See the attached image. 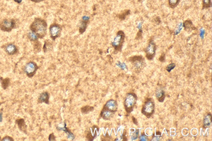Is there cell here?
Wrapping results in <instances>:
<instances>
[{
	"label": "cell",
	"mask_w": 212,
	"mask_h": 141,
	"mask_svg": "<svg viewBox=\"0 0 212 141\" xmlns=\"http://www.w3.org/2000/svg\"><path fill=\"white\" fill-rule=\"evenodd\" d=\"M140 139L141 141H146L147 140V137L146 136L143 135L140 136Z\"/></svg>",
	"instance_id": "obj_27"
},
{
	"label": "cell",
	"mask_w": 212,
	"mask_h": 141,
	"mask_svg": "<svg viewBox=\"0 0 212 141\" xmlns=\"http://www.w3.org/2000/svg\"><path fill=\"white\" fill-rule=\"evenodd\" d=\"M31 1H33V2H41V1H42V0H31Z\"/></svg>",
	"instance_id": "obj_34"
},
{
	"label": "cell",
	"mask_w": 212,
	"mask_h": 141,
	"mask_svg": "<svg viewBox=\"0 0 212 141\" xmlns=\"http://www.w3.org/2000/svg\"><path fill=\"white\" fill-rule=\"evenodd\" d=\"M106 106L110 110H114L117 109V105L115 102L113 100H111L108 102Z\"/></svg>",
	"instance_id": "obj_11"
},
{
	"label": "cell",
	"mask_w": 212,
	"mask_h": 141,
	"mask_svg": "<svg viewBox=\"0 0 212 141\" xmlns=\"http://www.w3.org/2000/svg\"><path fill=\"white\" fill-rule=\"evenodd\" d=\"M33 29L37 34L42 35L45 32L46 28L42 21L37 20L33 24Z\"/></svg>",
	"instance_id": "obj_1"
},
{
	"label": "cell",
	"mask_w": 212,
	"mask_h": 141,
	"mask_svg": "<svg viewBox=\"0 0 212 141\" xmlns=\"http://www.w3.org/2000/svg\"><path fill=\"white\" fill-rule=\"evenodd\" d=\"M3 25L5 28L9 29V28H11L13 27V23L11 21L6 20L3 21Z\"/></svg>",
	"instance_id": "obj_16"
},
{
	"label": "cell",
	"mask_w": 212,
	"mask_h": 141,
	"mask_svg": "<svg viewBox=\"0 0 212 141\" xmlns=\"http://www.w3.org/2000/svg\"><path fill=\"white\" fill-rule=\"evenodd\" d=\"M36 70V66L35 63L33 62L28 63L24 68V71L28 76L30 77L33 76Z\"/></svg>",
	"instance_id": "obj_4"
},
{
	"label": "cell",
	"mask_w": 212,
	"mask_h": 141,
	"mask_svg": "<svg viewBox=\"0 0 212 141\" xmlns=\"http://www.w3.org/2000/svg\"><path fill=\"white\" fill-rule=\"evenodd\" d=\"M183 24L182 23H180L179 24L177 27V28L176 31H175V34L176 35H178V34H179L182 30V28H183Z\"/></svg>",
	"instance_id": "obj_20"
},
{
	"label": "cell",
	"mask_w": 212,
	"mask_h": 141,
	"mask_svg": "<svg viewBox=\"0 0 212 141\" xmlns=\"http://www.w3.org/2000/svg\"><path fill=\"white\" fill-rule=\"evenodd\" d=\"M142 1V0H138V1H139V2H141V1Z\"/></svg>",
	"instance_id": "obj_35"
},
{
	"label": "cell",
	"mask_w": 212,
	"mask_h": 141,
	"mask_svg": "<svg viewBox=\"0 0 212 141\" xmlns=\"http://www.w3.org/2000/svg\"><path fill=\"white\" fill-rule=\"evenodd\" d=\"M183 26L184 27L186 30L187 31L191 29L193 30V28H194L193 26L192 23L190 20H186L183 23Z\"/></svg>",
	"instance_id": "obj_10"
},
{
	"label": "cell",
	"mask_w": 212,
	"mask_h": 141,
	"mask_svg": "<svg viewBox=\"0 0 212 141\" xmlns=\"http://www.w3.org/2000/svg\"><path fill=\"white\" fill-rule=\"evenodd\" d=\"M211 123V116L210 114L206 115L204 119V124L206 127H208Z\"/></svg>",
	"instance_id": "obj_12"
},
{
	"label": "cell",
	"mask_w": 212,
	"mask_h": 141,
	"mask_svg": "<svg viewBox=\"0 0 212 141\" xmlns=\"http://www.w3.org/2000/svg\"><path fill=\"white\" fill-rule=\"evenodd\" d=\"M124 39V35L122 32H119L115 37L113 42V45L115 47H118L122 43Z\"/></svg>",
	"instance_id": "obj_6"
},
{
	"label": "cell",
	"mask_w": 212,
	"mask_h": 141,
	"mask_svg": "<svg viewBox=\"0 0 212 141\" xmlns=\"http://www.w3.org/2000/svg\"><path fill=\"white\" fill-rule=\"evenodd\" d=\"M47 94L46 93H43L41 94L39 97V100L40 102H44L47 99Z\"/></svg>",
	"instance_id": "obj_18"
},
{
	"label": "cell",
	"mask_w": 212,
	"mask_h": 141,
	"mask_svg": "<svg viewBox=\"0 0 212 141\" xmlns=\"http://www.w3.org/2000/svg\"><path fill=\"white\" fill-rule=\"evenodd\" d=\"M1 103H0V105H1Z\"/></svg>",
	"instance_id": "obj_36"
},
{
	"label": "cell",
	"mask_w": 212,
	"mask_h": 141,
	"mask_svg": "<svg viewBox=\"0 0 212 141\" xmlns=\"http://www.w3.org/2000/svg\"><path fill=\"white\" fill-rule=\"evenodd\" d=\"M3 121V113H0V123H1Z\"/></svg>",
	"instance_id": "obj_31"
},
{
	"label": "cell",
	"mask_w": 212,
	"mask_h": 141,
	"mask_svg": "<svg viewBox=\"0 0 212 141\" xmlns=\"http://www.w3.org/2000/svg\"><path fill=\"white\" fill-rule=\"evenodd\" d=\"M136 102V97L132 94H128L125 100V106L127 109H132Z\"/></svg>",
	"instance_id": "obj_5"
},
{
	"label": "cell",
	"mask_w": 212,
	"mask_h": 141,
	"mask_svg": "<svg viewBox=\"0 0 212 141\" xmlns=\"http://www.w3.org/2000/svg\"><path fill=\"white\" fill-rule=\"evenodd\" d=\"M13 139L11 138V137H8V136H6V137H5L4 138H3V139H2V141H13Z\"/></svg>",
	"instance_id": "obj_25"
},
{
	"label": "cell",
	"mask_w": 212,
	"mask_h": 141,
	"mask_svg": "<svg viewBox=\"0 0 212 141\" xmlns=\"http://www.w3.org/2000/svg\"><path fill=\"white\" fill-rule=\"evenodd\" d=\"M156 45L153 42H150L146 49V56L148 59L151 60L153 58L156 51Z\"/></svg>",
	"instance_id": "obj_3"
},
{
	"label": "cell",
	"mask_w": 212,
	"mask_h": 141,
	"mask_svg": "<svg viewBox=\"0 0 212 141\" xmlns=\"http://www.w3.org/2000/svg\"><path fill=\"white\" fill-rule=\"evenodd\" d=\"M138 130H137V131H136L134 133H133V134L132 135V137H131V138H132V139H137V137H138Z\"/></svg>",
	"instance_id": "obj_23"
},
{
	"label": "cell",
	"mask_w": 212,
	"mask_h": 141,
	"mask_svg": "<svg viewBox=\"0 0 212 141\" xmlns=\"http://www.w3.org/2000/svg\"><path fill=\"white\" fill-rule=\"evenodd\" d=\"M175 66H176V65L173 63H171V64L169 65L166 68L167 71L169 72L171 71L172 70H173L175 68Z\"/></svg>",
	"instance_id": "obj_22"
},
{
	"label": "cell",
	"mask_w": 212,
	"mask_h": 141,
	"mask_svg": "<svg viewBox=\"0 0 212 141\" xmlns=\"http://www.w3.org/2000/svg\"><path fill=\"white\" fill-rule=\"evenodd\" d=\"M89 19V17H87V16H84V17H83V20L84 21L88 20Z\"/></svg>",
	"instance_id": "obj_30"
},
{
	"label": "cell",
	"mask_w": 212,
	"mask_h": 141,
	"mask_svg": "<svg viewBox=\"0 0 212 141\" xmlns=\"http://www.w3.org/2000/svg\"><path fill=\"white\" fill-rule=\"evenodd\" d=\"M205 34L204 30L203 29H201L200 30V36H201V38L202 39L204 37V35Z\"/></svg>",
	"instance_id": "obj_26"
},
{
	"label": "cell",
	"mask_w": 212,
	"mask_h": 141,
	"mask_svg": "<svg viewBox=\"0 0 212 141\" xmlns=\"http://www.w3.org/2000/svg\"><path fill=\"white\" fill-rule=\"evenodd\" d=\"M28 35L29 38L33 40H35L37 38V36L36 34L34 32H30L28 33Z\"/></svg>",
	"instance_id": "obj_19"
},
{
	"label": "cell",
	"mask_w": 212,
	"mask_h": 141,
	"mask_svg": "<svg viewBox=\"0 0 212 141\" xmlns=\"http://www.w3.org/2000/svg\"><path fill=\"white\" fill-rule=\"evenodd\" d=\"M9 80H7V79L3 80V82H2V85L4 89H6L8 87V85H9Z\"/></svg>",
	"instance_id": "obj_21"
},
{
	"label": "cell",
	"mask_w": 212,
	"mask_h": 141,
	"mask_svg": "<svg viewBox=\"0 0 212 141\" xmlns=\"http://www.w3.org/2000/svg\"><path fill=\"white\" fill-rule=\"evenodd\" d=\"M211 6V0H202V8L203 9H208Z\"/></svg>",
	"instance_id": "obj_15"
},
{
	"label": "cell",
	"mask_w": 212,
	"mask_h": 141,
	"mask_svg": "<svg viewBox=\"0 0 212 141\" xmlns=\"http://www.w3.org/2000/svg\"><path fill=\"white\" fill-rule=\"evenodd\" d=\"M179 0H168L169 6L172 8H175L179 3Z\"/></svg>",
	"instance_id": "obj_14"
},
{
	"label": "cell",
	"mask_w": 212,
	"mask_h": 141,
	"mask_svg": "<svg viewBox=\"0 0 212 141\" xmlns=\"http://www.w3.org/2000/svg\"><path fill=\"white\" fill-rule=\"evenodd\" d=\"M14 1H15V2H16V3H21V2H22V0H14Z\"/></svg>",
	"instance_id": "obj_33"
},
{
	"label": "cell",
	"mask_w": 212,
	"mask_h": 141,
	"mask_svg": "<svg viewBox=\"0 0 212 141\" xmlns=\"http://www.w3.org/2000/svg\"><path fill=\"white\" fill-rule=\"evenodd\" d=\"M6 51L9 54H13L16 51V48L13 44H9L7 46L6 49Z\"/></svg>",
	"instance_id": "obj_8"
},
{
	"label": "cell",
	"mask_w": 212,
	"mask_h": 141,
	"mask_svg": "<svg viewBox=\"0 0 212 141\" xmlns=\"http://www.w3.org/2000/svg\"><path fill=\"white\" fill-rule=\"evenodd\" d=\"M154 103L151 101H149L145 103L143 109V113L147 116H150L152 114L154 111Z\"/></svg>",
	"instance_id": "obj_2"
},
{
	"label": "cell",
	"mask_w": 212,
	"mask_h": 141,
	"mask_svg": "<svg viewBox=\"0 0 212 141\" xmlns=\"http://www.w3.org/2000/svg\"><path fill=\"white\" fill-rule=\"evenodd\" d=\"M85 27H86V26H85V23H82L81 26H80V28H81L82 29H84V28H85Z\"/></svg>",
	"instance_id": "obj_32"
},
{
	"label": "cell",
	"mask_w": 212,
	"mask_h": 141,
	"mask_svg": "<svg viewBox=\"0 0 212 141\" xmlns=\"http://www.w3.org/2000/svg\"><path fill=\"white\" fill-rule=\"evenodd\" d=\"M60 32V28L56 26L52 27L50 29L51 35L53 37H56L59 35Z\"/></svg>",
	"instance_id": "obj_9"
},
{
	"label": "cell",
	"mask_w": 212,
	"mask_h": 141,
	"mask_svg": "<svg viewBox=\"0 0 212 141\" xmlns=\"http://www.w3.org/2000/svg\"><path fill=\"white\" fill-rule=\"evenodd\" d=\"M17 122L18 126L19 127L20 129H21V130H22L24 131V129H25V128H26V125L25 124L24 120L22 119L19 120L17 121Z\"/></svg>",
	"instance_id": "obj_17"
},
{
	"label": "cell",
	"mask_w": 212,
	"mask_h": 141,
	"mask_svg": "<svg viewBox=\"0 0 212 141\" xmlns=\"http://www.w3.org/2000/svg\"><path fill=\"white\" fill-rule=\"evenodd\" d=\"M111 114L110 113V112H107V111H106L105 112L104 114V116L105 117H110V116H111Z\"/></svg>",
	"instance_id": "obj_28"
},
{
	"label": "cell",
	"mask_w": 212,
	"mask_h": 141,
	"mask_svg": "<svg viewBox=\"0 0 212 141\" xmlns=\"http://www.w3.org/2000/svg\"><path fill=\"white\" fill-rule=\"evenodd\" d=\"M142 23L141 22H139L138 24V28L139 29V30L141 29Z\"/></svg>",
	"instance_id": "obj_29"
},
{
	"label": "cell",
	"mask_w": 212,
	"mask_h": 141,
	"mask_svg": "<svg viewBox=\"0 0 212 141\" xmlns=\"http://www.w3.org/2000/svg\"><path fill=\"white\" fill-rule=\"evenodd\" d=\"M156 95L157 98H159V100L160 101V100H162V101L163 102L164 97V93L163 90L160 89L157 90L156 91Z\"/></svg>",
	"instance_id": "obj_13"
},
{
	"label": "cell",
	"mask_w": 212,
	"mask_h": 141,
	"mask_svg": "<svg viewBox=\"0 0 212 141\" xmlns=\"http://www.w3.org/2000/svg\"><path fill=\"white\" fill-rule=\"evenodd\" d=\"M118 66L120 67L121 69H125L126 68V66L125 65V63H119V64L118 65Z\"/></svg>",
	"instance_id": "obj_24"
},
{
	"label": "cell",
	"mask_w": 212,
	"mask_h": 141,
	"mask_svg": "<svg viewBox=\"0 0 212 141\" xmlns=\"http://www.w3.org/2000/svg\"><path fill=\"white\" fill-rule=\"evenodd\" d=\"M135 67L137 70H140L143 68L144 62L143 58L141 56H135L133 60Z\"/></svg>",
	"instance_id": "obj_7"
}]
</instances>
